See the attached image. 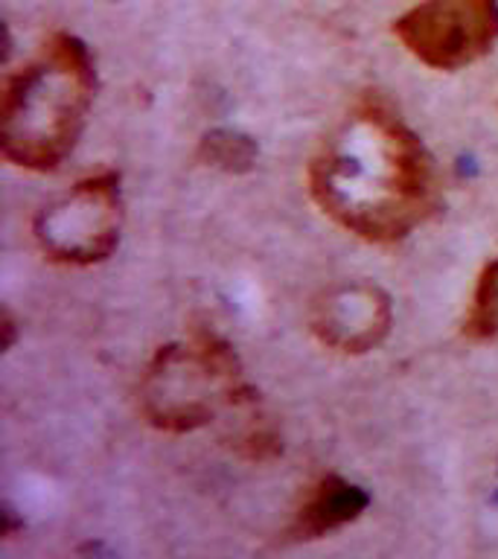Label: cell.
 <instances>
[{
  "label": "cell",
  "instance_id": "obj_4",
  "mask_svg": "<svg viewBox=\"0 0 498 559\" xmlns=\"http://www.w3.org/2000/svg\"><path fill=\"white\" fill-rule=\"evenodd\" d=\"M122 204L120 175L96 173L76 181L35 216V242L44 257L61 265H96L120 245Z\"/></svg>",
  "mask_w": 498,
  "mask_h": 559
},
{
  "label": "cell",
  "instance_id": "obj_6",
  "mask_svg": "<svg viewBox=\"0 0 498 559\" xmlns=\"http://www.w3.org/2000/svg\"><path fill=\"white\" fill-rule=\"evenodd\" d=\"M393 326L391 295L374 280H341L315 297L309 330L323 347L344 356L376 349Z\"/></svg>",
  "mask_w": 498,
  "mask_h": 559
},
{
  "label": "cell",
  "instance_id": "obj_7",
  "mask_svg": "<svg viewBox=\"0 0 498 559\" xmlns=\"http://www.w3.org/2000/svg\"><path fill=\"white\" fill-rule=\"evenodd\" d=\"M367 507H370V492L365 487H358L341 475H323L306 492L304 504L297 507L288 536L297 542L323 539V536L361 519Z\"/></svg>",
  "mask_w": 498,
  "mask_h": 559
},
{
  "label": "cell",
  "instance_id": "obj_1",
  "mask_svg": "<svg viewBox=\"0 0 498 559\" xmlns=\"http://www.w3.org/2000/svg\"><path fill=\"white\" fill-rule=\"evenodd\" d=\"M306 181L335 225L374 245L414 234L443 195L435 155L379 94L358 99L321 140Z\"/></svg>",
  "mask_w": 498,
  "mask_h": 559
},
{
  "label": "cell",
  "instance_id": "obj_9",
  "mask_svg": "<svg viewBox=\"0 0 498 559\" xmlns=\"http://www.w3.org/2000/svg\"><path fill=\"white\" fill-rule=\"evenodd\" d=\"M463 335L470 341L498 338V257L481 269L470 312L463 318Z\"/></svg>",
  "mask_w": 498,
  "mask_h": 559
},
{
  "label": "cell",
  "instance_id": "obj_8",
  "mask_svg": "<svg viewBox=\"0 0 498 559\" xmlns=\"http://www.w3.org/2000/svg\"><path fill=\"white\" fill-rule=\"evenodd\" d=\"M257 155H260L257 140L236 129L208 131L199 140V152H195V157L204 166H213V169H222V173L230 175L251 173L253 164H257Z\"/></svg>",
  "mask_w": 498,
  "mask_h": 559
},
{
  "label": "cell",
  "instance_id": "obj_5",
  "mask_svg": "<svg viewBox=\"0 0 498 559\" xmlns=\"http://www.w3.org/2000/svg\"><path fill=\"white\" fill-rule=\"evenodd\" d=\"M393 35L431 70H463L496 50L498 0H419L393 21Z\"/></svg>",
  "mask_w": 498,
  "mask_h": 559
},
{
  "label": "cell",
  "instance_id": "obj_3",
  "mask_svg": "<svg viewBox=\"0 0 498 559\" xmlns=\"http://www.w3.org/2000/svg\"><path fill=\"white\" fill-rule=\"evenodd\" d=\"M251 402L253 388L236 349L213 332L166 344L140 376V411L169 435L195 431L222 411L245 408Z\"/></svg>",
  "mask_w": 498,
  "mask_h": 559
},
{
  "label": "cell",
  "instance_id": "obj_2",
  "mask_svg": "<svg viewBox=\"0 0 498 559\" xmlns=\"http://www.w3.org/2000/svg\"><path fill=\"white\" fill-rule=\"evenodd\" d=\"M96 96L94 52L79 35L52 33L3 87L0 148L12 166L50 173L76 148Z\"/></svg>",
  "mask_w": 498,
  "mask_h": 559
}]
</instances>
